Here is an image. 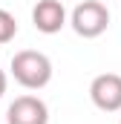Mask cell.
I'll use <instances>...</instances> for the list:
<instances>
[{
  "label": "cell",
  "instance_id": "1",
  "mask_svg": "<svg viewBox=\"0 0 121 124\" xmlns=\"http://www.w3.org/2000/svg\"><path fill=\"white\" fill-rule=\"evenodd\" d=\"M12 75L26 90H43L52 81V61L38 49H20L12 58Z\"/></svg>",
  "mask_w": 121,
  "mask_h": 124
},
{
  "label": "cell",
  "instance_id": "2",
  "mask_svg": "<svg viewBox=\"0 0 121 124\" xmlns=\"http://www.w3.org/2000/svg\"><path fill=\"white\" fill-rule=\"evenodd\" d=\"M69 23H72L75 35H81V38H98L110 26V9L98 0H84L72 9Z\"/></svg>",
  "mask_w": 121,
  "mask_h": 124
},
{
  "label": "cell",
  "instance_id": "3",
  "mask_svg": "<svg viewBox=\"0 0 121 124\" xmlns=\"http://www.w3.org/2000/svg\"><path fill=\"white\" fill-rule=\"evenodd\" d=\"M90 98L98 110L118 113L121 110V75H115V72L95 75L92 84H90Z\"/></svg>",
  "mask_w": 121,
  "mask_h": 124
},
{
  "label": "cell",
  "instance_id": "4",
  "mask_svg": "<svg viewBox=\"0 0 121 124\" xmlns=\"http://www.w3.org/2000/svg\"><path fill=\"white\" fill-rule=\"evenodd\" d=\"M9 124H49V107L38 95H17L9 110H6Z\"/></svg>",
  "mask_w": 121,
  "mask_h": 124
},
{
  "label": "cell",
  "instance_id": "5",
  "mask_svg": "<svg viewBox=\"0 0 121 124\" xmlns=\"http://www.w3.org/2000/svg\"><path fill=\"white\" fill-rule=\"evenodd\" d=\"M32 23L43 35H55L66 26V9L60 0H38L32 9Z\"/></svg>",
  "mask_w": 121,
  "mask_h": 124
},
{
  "label": "cell",
  "instance_id": "6",
  "mask_svg": "<svg viewBox=\"0 0 121 124\" xmlns=\"http://www.w3.org/2000/svg\"><path fill=\"white\" fill-rule=\"evenodd\" d=\"M15 35H17V20H15V15L6 12V9H0V43L15 40Z\"/></svg>",
  "mask_w": 121,
  "mask_h": 124
},
{
  "label": "cell",
  "instance_id": "7",
  "mask_svg": "<svg viewBox=\"0 0 121 124\" xmlns=\"http://www.w3.org/2000/svg\"><path fill=\"white\" fill-rule=\"evenodd\" d=\"M3 93H6V72L0 69V98H3Z\"/></svg>",
  "mask_w": 121,
  "mask_h": 124
}]
</instances>
